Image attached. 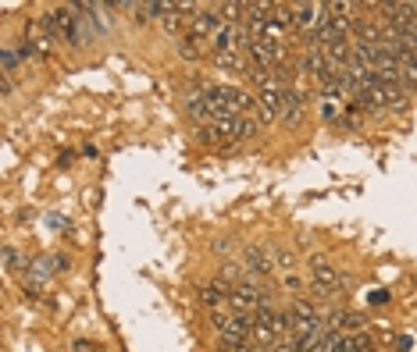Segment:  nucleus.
I'll return each mask as SVG.
<instances>
[{
    "instance_id": "1",
    "label": "nucleus",
    "mask_w": 417,
    "mask_h": 352,
    "mask_svg": "<svg viewBox=\"0 0 417 352\" xmlns=\"http://www.w3.org/2000/svg\"><path fill=\"white\" fill-rule=\"evenodd\" d=\"M325 11H328V4H293V29L303 36H314L328 18Z\"/></svg>"
},
{
    "instance_id": "2",
    "label": "nucleus",
    "mask_w": 417,
    "mask_h": 352,
    "mask_svg": "<svg viewBox=\"0 0 417 352\" xmlns=\"http://www.w3.org/2000/svg\"><path fill=\"white\" fill-rule=\"evenodd\" d=\"M243 267H246V274H253V278H275V274H278L275 263H271L268 246H257V242H250V246L243 249Z\"/></svg>"
},
{
    "instance_id": "3",
    "label": "nucleus",
    "mask_w": 417,
    "mask_h": 352,
    "mask_svg": "<svg viewBox=\"0 0 417 352\" xmlns=\"http://www.w3.org/2000/svg\"><path fill=\"white\" fill-rule=\"evenodd\" d=\"M222 29V18H218V8H203V11H196L193 18H189V29H186V36H193V39H211L214 32Z\"/></svg>"
},
{
    "instance_id": "4",
    "label": "nucleus",
    "mask_w": 417,
    "mask_h": 352,
    "mask_svg": "<svg viewBox=\"0 0 417 352\" xmlns=\"http://www.w3.org/2000/svg\"><path fill=\"white\" fill-rule=\"evenodd\" d=\"M325 327L328 331H368V317L364 313H357V310H332V313H325Z\"/></svg>"
},
{
    "instance_id": "5",
    "label": "nucleus",
    "mask_w": 417,
    "mask_h": 352,
    "mask_svg": "<svg viewBox=\"0 0 417 352\" xmlns=\"http://www.w3.org/2000/svg\"><path fill=\"white\" fill-rule=\"evenodd\" d=\"M182 110H186L189 122H196V125H207V122H211V110H207V96H203V89L189 93V96L182 100Z\"/></svg>"
},
{
    "instance_id": "6",
    "label": "nucleus",
    "mask_w": 417,
    "mask_h": 352,
    "mask_svg": "<svg viewBox=\"0 0 417 352\" xmlns=\"http://www.w3.org/2000/svg\"><path fill=\"white\" fill-rule=\"evenodd\" d=\"M196 143H200V146H211V150H229V143H225V136L218 132L214 122L196 125Z\"/></svg>"
},
{
    "instance_id": "7",
    "label": "nucleus",
    "mask_w": 417,
    "mask_h": 352,
    "mask_svg": "<svg viewBox=\"0 0 417 352\" xmlns=\"http://www.w3.org/2000/svg\"><path fill=\"white\" fill-rule=\"evenodd\" d=\"M175 50H179V57L186 65H200L203 61V46H200V39H193V36H179L175 39Z\"/></svg>"
},
{
    "instance_id": "8",
    "label": "nucleus",
    "mask_w": 417,
    "mask_h": 352,
    "mask_svg": "<svg viewBox=\"0 0 417 352\" xmlns=\"http://www.w3.org/2000/svg\"><path fill=\"white\" fill-rule=\"evenodd\" d=\"M196 292H200V303H203L207 310H222V306H229V292L214 288L211 281H207V285H200Z\"/></svg>"
},
{
    "instance_id": "9",
    "label": "nucleus",
    "mask_w": 417,
    "mask_h": 352,
    "mask_svg": "<svg viewBox=\"0 0 417 352\" xmlns=\"http://www.w3.org/2000/svg\"><path fill=\"white\" fill-rule=\"evenodd\" d=\"M211 65H214L218 72H243V75H246V61L239 57V50H229V53H214V57H211Z\"/></svg>"
},
{
    "instance_id": "10",
    "label": "nucleus",
    "mask_w": 417,
    "mask_h": 352,
    "mask_svg": "<svg viewBox=\"0 0 417 352\" xmlns=\"http://www.w3.org/2000/svg\"><path fill=\"white\" fill-rule=\"evenodd\" d=\"M268 253H271V263H275L278 274L296 270V253H293V249H286V246H268Z\"/></svg>"
},
{
    "instance_id": "11",
    "label": "nucleus",
    "mask_w": 417,
    "mask_h": 352,
    "mask_svg": "<svg viewBox=\"0 0 417 352\" xmlns=\"http://www.w3.org/2000/svg\"><path fill=\"white\" fill-rule=\"evenodd\" d=\"M22 68V57H18V50L15 46H0V75H8V79H15V72Z\"/></svg>"
},
{
    "instance_id": "12",
    "label": "nucleus",
    "mask_w": 417,
    "mask_h": 352,
    "mask_svg": "<svg viewBox=\"0 0 417 352\" xmlns=\"http://www.w3.org/2000/svg\"><path fill=\"white\" fill-rule=\"evenodd\" d=\"M182 22H186V15L172 4V8H168V15L161 18V29H165L168 36H175V39H179V36H186V32H182Z\"/></svg>"
},
{
    "instance_id": "13",
    "label": "nucleus",
    "mask_w": 417,
    "mask_h": 352,
    "mask_svg": "<svg viewBox=\"0 0 417 352\" xmlns=\"http://www.w3.org/2000/svg\"><path fill=\"white\" fill-rule=\"evenodd\" d=\"M250 341H253V345H260V348H271V345H275V341H282V338H278V334H275L268 324H253V331H250Z\"/></svg>"
},
{
    "instance_id": "14",
    "label": "nucleus",
    "mask_w": 417,
    "mask_h": 352,
    "mask_svg": "<svg viewBox=\"0 0 417 352\" xmlns=\"http://www.w3.org/2000/svg\"><path fill=\"white\" fill-rule=\"evenodd\" d=\"M25 270H29V274H36L39 281H50V274H54V256H32Z\"/></svg>"
},
{
    "instance_id": "15",
    "label": "nucleus",
    "mask_w": 417,
    "mask_h": 352,
    "mask_svg": "<svg viewBox=\"0 0 417 352\" xmlns=\"http://www.w3.org/2000/svg\"><path fill=\"white\" fill-rule=\"evenodd\" d=\"M271 22L278 29H293V4H271Z\"/></svg>"
},
{
    "instance_id": "16",
    "label": "nucleus",
    "mask_w": 417,
    "mask_h": 352,
    "mask_svg": "<svg viewBox=\"0 0 417 352\" xmlns=\"http://www.w3.org/2000/svg\"><path fill=\"white\" fill-rule=\"evenodd\" d=\"M282 278V288H289V292H307V278L303 274H296V270H289V274H278Z\"/></svg>"
},
{
    "instance_id": "17",
    "label": "nucleus",
    "mask_w": 417,
    "mask_h": 352,
    "mask_svg": "<svg viewBox=\"0 0 417 352\" xmlns=\"http://www.w3.org/2000/svg\"><path fill=\"white\" fill-rule=\"evenodd\" d=\"M257 129H260V122H257V117H243V122H239V143L253 139V136H257Z\"/></svg>"
},
{
    "instance_id": "18",
    "label": "nucleus",
    "mask_w": 417,
    "mask_h": 352,
    "mask_svg": "<svg viewBox=\"0 0 417 352\" xmlns=\"http://www.w3.org/2000/svg\"><path fill=\"white\" fill-rule=\"evenodd\" d=\"M72 352H103V345H96V341H89V338H75V341H72Z\"/></svg>"
},
{
    "instance_id": "19",
    "label": "nucleus",
    "mask_w": 417,
    "mask_h": 352,
    "mask_svg": "<svg viewBox=\"0 0 417 352\" xmlns=\"http://www.w3.org/2000/svg\"><path fill=\"white\" fill-rule=\"evenodd\" d=\"M211 249H214L218 256H229V253H232V242H229V239H214V242H211Z\"/></svg>"
},
{
    "instance_id": "20",
    "label": "nucleus",
    "mask_w": 417,
    "mask_h": 352,
    "mask_svg": "<svg viewBox=\"0 0 417 352\" xmlns=\"http://www.w3.org/2000/svg\"><path fill=\"white\" fill-rule=\"evenodd\" d=\"M11 93H15V82H11L8 75H0V96H4V100H11Z\"/></svg>"
},
{
    "instance_id": "21",
    "label": "nucleus",
    "mask_w": 417,
    "mask_h": 352,
    "mask_svg": "<svg viewBox=\"0 0 417 352\" xmlns=\"http://www.w3.org/2000/svg\"><path fill=\"white\" fill-rule=\"evenodd\" d=\"M368 303H371V306H385V303H389V292H382V288L371 292V299H368Z\"/></svg>"
},
{
    "instance_id": "22",
    "label": "nucleus",
    "mask_w": 417,
    "mask_h": 352,
    "mask_svg": "<svg viewBox=\"0 0 417 352\" xmlns=\"http://www.w3.org/2000/svg\"><path fill=\"white\" fill-rule=\"evenodd\" d=\"M72 160H75V153H72V150H65V153H61V157H58V164H61V167H68V164H72Z\"/></svg>"
},
{
    "instance_id": "23",
    "label": "nucleus",
    "mask_w": 417,
    "mask_h": 352,
    "mask_svg": "<svg viewBox=\"0 0 417 352\" xmlns=\"http://www.w3.org/2000/svg\"><path fill=\"white\" fill-rule=\"evenodd\" d=\"M236 352H264V348H260V345H253V341H246V345H239Z\"/></svg>"
},
{
    "instance_id": "24",
    "label": "nucleus",
    "mask_w": 417,
    "mask_h": 352,
    "mask_svg": "<svg viewBox=\"0 0 417 352\" xmlns=\"http://www.w3.org/2000/svg\"><path fill=\"white\" fill-rule=\"evenodd\" d=\"M54 267H61V270H68V256H61V253H58V256H54Z\"/></svg>"
},
{
    "instance_id": "25",
    "label": "nucleus",
    "mask_w": 417,
    "mask_h": 352,
    "mask_svg": "<svg viewBox=\"0 0 417 352\" xmlns=\"http://www.w3.org/2000/svg\"><path fill=\"white\" fill-rule=\"evenodd\" d=\"M368 352H382V348H368Z\"/></svg>"
}]
</instances>
